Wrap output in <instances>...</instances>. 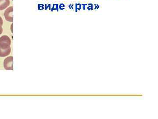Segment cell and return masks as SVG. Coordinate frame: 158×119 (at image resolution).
Returning a JSON list of instances; mask_svg holds the SVG:
<instances>
[{
    "label": "cell",
    "mask_w": 158,
    "mask_h": 119,
    "mask_svg": "<svg viewBox=\"0 0 158 119\" xmlns=\"http://www.w3.org/2000/svg\"><path fill=\"white\" fill-rule=\"evenodd\" d=\"M11 44V39L7 35H3L0 37V47L2 49L8 48L10 47Z\"/></svg>",
    "instance_id": "cell-1"
},
{
    "label": "cell",
    "mask_w": 158,
    "mask_h": 119,
    "mask_svg": "<svg viewBox=\"0 0 158 119\" xmlns=\"http://www.w3.org/2000/svg\"><path fill=\"white\" fill-rule=\"evenodd\" d=\"M4 66L7 70H13V57H9L5 59L4 61Z\"/></svg>",
    "instance_id": "cell-2"
},
{
    "label": "cell",
    "mask_w": 158,
    "mask_h": 119,
    "mask_svg": "<svg viewBox=\"0 0 158 119\" xmlns=\"http://www.w3.org/2000/svg\"><path fill=\"white\" fill-rule=\"evenodd\" d=\"M12 12H13V7H9L6 9L4 13V16L5 19L7 21L12 22L13 21V17H12Z\"/></svg>",
    "instance_id": "cell-3"
},
{
    "label": "cell",
    "mask_w": 158,
    "mask_h": 119,
    "mask_svg": "<svg viewBox=\"0 0 158 119\" xmlns=\"http://www.w3.org/2000/svg\"><path fill=\"white\" fill-rule=\"evenodd\" d=\"M11 52V47L6 49H2L0 47V57H6L10 54Z\"/></svg>",
    "instance_id": "cell-4"
},
{
    "label": "cell",
    "mask_w": 158,
    "mask_h": 119,
    "mask_svg": "<svg viewBox=\"0 0 158 119\" xmlns=\"http://www.w3.org/2000/svg\"><path fill=\"white\" fill-rule=\"evenodd\" d=\"M9 0H0V11L6 9L10 5Z\"/></svg>",
    "instance_id": "cell-5"
},
{
    "label": "cell",
    "mask_w": 158,
    "mask_h": 119,
    "mask_svg": "<svg viewBox=\"0 0 158 119\" xmlns=\"http://www.w3.org/2000/svg\"><path fill=\"white\" fill-rule=\"evenodd\" d=\"M87 9L88 10H93V4L92 3H89L87 5Z\"/></svg>",
    "instance_id": "cell-6"
},
{
    "label": "cell",
    "mask_w": 158,
    "mask_h": 119,
    "mask_svg": "<svg viewBox=\"0 0 158 119\" xmlns=\"http://www.w3.org/2000/svg\"><path fill=\"white\" fill-rule=\"evenodd\" d=\"M82 5L81 4L78 3V4H76V11H77V10H81V9Z\"/></svg>",
    "instance_id": "cell-7"
},
{
    "label": "cell",
    "mask_w": 158,
    "mask_h": 119,
    "mask_svg": "<svg viewBox=\"0 0 158 119\" xmlns=\"http://www.w3.org/2000/svg\"><path fill=\"white\" fill-rule=\"evenodd\" d=\"M100 6L98 4H94L93 5V10H98Z\"/></svg>",
    "instance_id": "cell-8"
},
{
    "label": "cell",
    "mask_w": 158,
    "mask_h": 119,
    "mask_svg": "<svg viewBox=\"0 0 158 119\" xmlns=\"http://www.w3.org/2000/svg\"><path fill=\"white\" fill-rule=\"evenodd\" d=\"M65 5L64 4H61L59 5V9L61 10H63V9H65Z\"/></svg>",
    "instance_id": "cell-9"
},
{
    "label": "cell",
    "mask_w": 158,
    "mask_h": 119,
    "mask_svg": "<svg viewBox=\"0 0 158 119\" xmlns=\"http://www.w3.org/2000/svg\"><path fill=\"white\" fill-rule=\"evenodd\" d=\"M3 24V20L1 16H0V25L2 26Z\"/></svg>",
    "instance_id": "cell-10"
},
{
    "label": "cell",
    "mask_w": 158,
    "mask_h": 119,
    "mask_svg": "<svg viewBox=\"0 0 158 119\" xmlns=\"http://www.w3.org/2000/svg\"><path fill=\"white\" fill-rule=\"evenodd\" d=\"M82 6H83V9H84V10H85V9H86V6L88 5V4H82Z\"/></svg>",
    "instance_id": "cell-11"
},
{
    "label": "cell",
    "mask_w": 158,
    "mask_h": 119,
    "mask_svg": "<svg viewBox=\"0 0 158 119\" xmlns=\"http://www.w3.org/2000/svg\"><path fill=\"white\" fill-rule=\"evenodd\" d=\"M3 32V29L2 28V26L0 25V35Z\"/></svg>",
    "instance_id": "cell-12"
},
{
    "label": "cell",
    "mask_w": 158,
    "mask_h": 119,
    "mask_svg": "<svg viewBox=\"0 0 158 119\" xmlns=\"http://www.w3.org/2000/svg\"><path fill=\"white\" fill-rule=\"evenodd\" d=\"M12 25H13V24H11V32H12Z\"/></svg>",
    "instance_id": "cell-13"
}]
</instances>
